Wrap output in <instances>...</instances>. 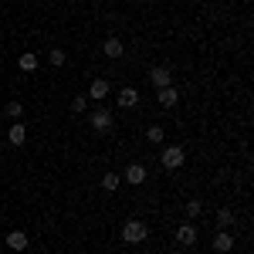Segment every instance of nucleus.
I'll list each match as a JSON object with an SVG mask.
<instances>
[{"label": "nucleus", "mask_w": 254, "mask_h": 254, "mask_svg": "<svg viewBox=\"0 0 254 254\" xmlns=\"http://www.w3.org/2000/svg\"><path fill=\"white\" fill-rule=\"evenodd\" d=\"M183 214H187L190 220H193V217H200V214H203V203H200L196 196H193V200H187V207H183Z\"/></svg>", "instance_id": "nucleus-18"}, {"label": "nucleus", "mask_w": 254, "mask_h": 254, "mask_svg": "<svg viewBox=\"0 0 254 254\" xmlns=\"http://www.w3.org/2000/svg\"><path fill=\"white\" fill-rule=\"evenodd\" d=\"M119 105H122V109H136L139 105V92L132 88V85H126V88L119 92Z\"/></svg>", "instance_id": "nucleus-12"}, {"label": "nucleus", "mask_w": 254, "mask_h": 254, "mask_svg": "<svg viewBox=\"0 0 254 254\" xmlns=\"http://www.w3.org/2000/svg\"><path fill=\"white\" fill-rule=\"evenodd\" d=\"M0 254H3V244H0Z\"/></svg>", "instance_id": "nucleus-22"}, {"label": "nucleus", "mask_w": 254, "mask_h": 254, "mask_svg": "<svg viewBox=\"0 0 254 254\" xmlns=\"http://www.w3.org/2000/svg\"><path fill=\"white\" fill-rule=\"evenodd\" d=\"M129 187H139V183H146V166L142 163H132V166H126V176H122Z\"/></svg>", "instance_id": "nucleus-7"}, {"label": "nucleus", "mask_w": 254, "mask_h": 254, "mask_svg": "<svg viewBox=\"0 0 254 254\" xmlns=\"http://www.w3.org/2000/svg\"><path fill=\"white\" fill-rule=\"evenodd\" d=\"M159 163H163L166 170H180V166L187 163V153H183V146H166V149L159 153Z\"/></svg>", "instance_id": "nucleus-2"}, {"label": "nucleus", "mask_w": 254, "mask_h": 254, "mask_svg": "<svg viewBox=\"0 0 254 254\" xmlns=\"http://www.w3.org/2000/svg\"><path fill=\"white\" fill-rule=\"evenodd\" d=\"M119 187H122V176L119 173H105L102 176V190H105V193H116Z\"/></svg>", "instance_id": "nucleus-15"}, {"label": "nucleus", "mask_w": 254, "mask_h": 254, "mask_svg": "<svg viewBox=\"0 0 254 254\" xmlns=\"http://www.w3.org/2000/svg\"><path fill=\"white\" fill-rule=\"evenodd\" d=\"M31 244V237L24 234V231H10V234L3 237V248H10V251H24Z\"/></svg>", "instance_id": "nucleus-6"}, {"label": "nucleus", "mask_w": 254, "mask_h": 254, "mask_svg": "<svg viewBox=\"0 0 254 254\" xmlns=\"http://www.w3.org/2000/svg\"><path fill=\"white\" fill-rule=\"evenodd\" d=\"M71 112H88V98H85V95L71 98Z\"/></svg>", "instance_id": "nucleus-21"}, {"label": "nucleus", "mask_w": 254, "mask_h": 254, "mask_svg": "<svg viewBox=\"0 0 254 254\" xmlns=\"http://www.w3.org/2000/svg\"><path fill=\"white\" fill-rule=\"evenodd\" d=\"M64 58H68V55H64V48H51V51H48V61H51L55 68H61V64H64Z\"/></svg>", "instance_id": "nucleus-19"}, {"label": "nucleus", "mask_w": 254, "mask_h": 254, "mask_svg": "<svg viewBox=\"0 0 254 254\" xmlns=\"http://www.w3.org/2000/svg\"><path fill=\"white\" fill-rule=\"evenodd\" d=\"M10 119H20V112H24V102H7V109H3Z\"/></svg>", "instance_id": "nucleus-20"}, {"label": "nucleus", "mask_w": 254, "mask_h": 254, "mask_svg": "<svg viewBox=\"0 0 254 254\" xmlns=\"http://www.w3.org/2000/svg\"><path fill=\"white\" fill-rule=\"evenodd\" d=\"M146 139H149L153 146H159V142L166 139V129H163V126H149V129H146Z\"/></svg>", "instance_id": "nucleus-17"}, {"label": "nucleus", "mask_w": 254, "mask_h": 254, "mask_svg": "<svg viewBox=\"0 0 254 254\" xmlns=\"http://www.w3.org/2000/svg\"><path fill=\"white\" fill-rule=\"evenodd\" d=\"M214 251H217V254L234 251V234H231V231H217V237H214Z\"/></svg>", "instance_id": "nucleus-10"}, {"label": "nucleus", "mask_w": 254, "mask_h": 254, "mask_svg": "<svg viewBox=\"0 0 254 254\" xmlns=\"http://www.w3.org/2000/svg\"><path fill=\"white\" fill-rule=\"evenodd\" d=\"M102 55H105V58H122V55H126V44L119 38H105L102 41Z\"/></svg>", "instance_id": "nucleus-9"}, {"label": "nucleus", "mask_w": 254, "mask_h": 254, "mask_svg": "<svg viewBox=\"0 0 254 254\" xmlns=\"http://www.w3.org/2000/svg\"><path fill=\"white\" fill-rule=\"evenodd\" d=\"M146 237H149V227H146L142 220H126V224H122V241H126V244H142Z\"/></svg>", "instance_id": "nucleus-1"}, {"label": "nucleus", "mask_w": 254, "mask_h": 254, "mask_svg": "<svg viewBox=\"0 0 254 254\" xmlns=\"http://www.w3.org/2000/svg\"><path fill=\"white\" fill-rule=\"evenodd\" d=\"M217 224H220V231H227L234 224V207H220L217 210Z\"/></svg>", "instance_id": "nucleus-16"}, {"label": "nucleus", "mask_w": 254, "mask_h": 254, "mask_svg": "<svg viewBox=\"0 0 254 254\" xmlns=\"http://www.w3.org/2000/svg\"><path fill=\"white\" fill-rule=\"evenodd\" d=\"M38 64H41V58L34 55V51H24V55L17 58V68H20V71H38Z\"/></svg>", "instance_id": "nucleus-13"}, {"label": "nucleus", "mask_w": 254, "mask_h": 254, "mask_svg": "<svg viewBox=\"0 0 254 254\" xmlns=\"http://www.w3.org/2000/svg\"><path fill=\"white\" fill-rule=\"evenodd\" d=\"M105 95H109V81H105V78H95L92 85H88V95H85V98H88V102H102Z\"/></svg>", "instance_id": "nucleus-11"}, {"label": "nucleus", "mask_w": 254, "mask_h": 254, "mask_svg": "<svg viewBox=\"0 0 254 254\" xmlns=\"http://www.w3.org/2000/svg\"><path fill=\"white\" fill-rule=\"evenodd\" d=\"M92 129H95V132H109V129H112V112H109V109H95V112H92Z\"/></svg>", "instance_id": "nucleus-5"}, {"label": "nucleus", "mask_w": 254, "mask_h": 254, "mask_svg": "<svg viewBox=\"0 0 254 254\" xmlns=\"http://www.w3.org/2000/svg\"><path fill=\"white\" fill-rule=\"evenodd\" d=\"M149 81H153V88H170L173 85V71L166 64H156V68H149Z\"/></svg>", "instance_id": "nucleus-3"}, {"label": "nucleus", "mask_w": 254, "mask_h": 254, "mask_svg": "<svg viewBox=\"0 0 254 254\" xmlns=\"http://www.w3.org/2000/svg\"><path fill=\"white\" fill-rule=\"evenodd\" d=\"M176 244H180V248H193L196 244V227L193 224H180V227H176Z\"/></svg>", "instance_id": "nucleus-4"}, {"label": "nucleus", "mask_w": 254, "mask_h": 254, "mask_svg": "<svg viewBox=\"0 0 254 254\" xmlns=\"http://www.w3.org/2000/svg\"><path fill=\"white\" fill-rule=\"evenodd\" d=\"M7 139H10V146H24V142H27V129H24L20 122H14V126L7 129Z\"/></svg>", "instance_id": "nucleus-14"}, {"label": "nucleus", "mask_w": 254, "mask_h": 254, "mask_svg": "<svg viewBox=\"0 0 254 254\" xmlns=\"http://www.w3.org/2000/svg\"><path fill=\"white\" fill-rule=\"evenodd\" d=\"M156 102L163 109H173L176 102H180V88H173V85L170 88H156Z\"/></svg>", "instance_id": "nucleus-8"}]
</instances>
